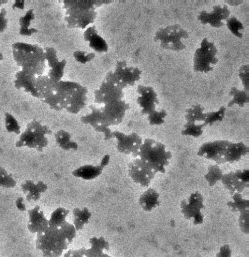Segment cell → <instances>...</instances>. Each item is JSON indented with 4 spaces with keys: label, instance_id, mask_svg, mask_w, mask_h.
<instances>
[{
    "label": "cell",
    "instance_id": "obj_6",
    "mask_svg": "<svg viewBox=\"0 0 249 257\" xmlns=\"http://www.w3.org/2000/svg\"><path fill=\"white\" fill-rule=\"evenodd\" d=\"M188 32L179 24L168 25L159 29L153 40L163 49L179 52L186 48L182 39L189 38Z\"/></svg>",
    "mask_w": 249,
    "mask_h": 257
},
{
    "label": "cell",
    "instance_id": "obj_25",
    "mask_svg": "<svg viewBox=\"0 0 249 257\" xmlns=\"http://www.w3.org/2000/svg\"><path fill=\"white\" fill-rule=\"evenodd\" d=\"M84 39L89 42L90 48L98 52H105L108 46L105 40L99 34L94 26L90 27L85 32Z\"/></svg>",
    "mask_w": 249,
    "mask_h": 257
},
{
    "label": "cell",
    "instance_id": "obj_10",
    "mask_svg": "<svg viewBox=\"0 0 249 257\" xmlns=\"http://www.w3.org/2000/svg\"><path fill=\"white\" fill-rule=\"evenodd\" d=\"M203 197L198 192L191 193L180 203L181 211L184 217L192 221L194 225L201 224L204 221L202 210L205 208Z\"/></svg>",
    "mask_w": 249,
    "mask_h": 257
},
{
    "label": "cell",
    "instance_id": "obj_32",
    "mask_svg": "<svg viewBox=\"0 0 249 257\" xmlns=\"http://www.w3.org/2000/svg\"><path fill=\"white\" fill-rule=\"evenodd\" d=\"M227 205L233 211L241 212L248 209L249 200L243 198L240 193H235L231 195Z\"/></svg>",
    "mask_w": 249,
    "mask_h": 257
},
{
    "label": "cell",
    "instance_id": "obj_34",
    "mask_svg": "<svg viewBox=\"0 0 249 257\" xmlns=\"http://www.w3.org/2000/svg\"><path fill=\"white\" fill-rule=\"evenodd\" d=\"M223 175L222 171L218 165H211L209 166L208 172L204 175V177L208 185L212 187L221 181Z\"/></svg>",
    "mask_w": 249,
    "mask_h": 257
},
{
    "label": "cell",
    "instance_id": "obj_1",
    "mask_svg": "<svg viewBox=\"0 0 249 257\" xmlns=\"http://www.w3.org/2000/svg\"><path fill=\"white\" fill-rule=\"evenodd\" d=\"M14 61L21 70L35 77L48 71L44 49L37 44L16 42L12 45Z\"/></svg>",
    "mask_w": 249,
    "mask_h": 257
},
{
    "label": "cell",
    "instance_id": "obj_3",
    "mask_svg": "<svg viewBox=\"0 0 249 257\" xmlns=\"http://www.w3.org/2000/svg\"><path fill=\"white\" fill-rule=\"evenodd\" d=\"M137 157L147 164L157 173H164L172 154L162 143L147 138L143 141Z\"/></svg>",
    "mask_w": 249,
    "mask_h": 257
},
{
    "label": "cell",
    "instance_id": "obj_46",
    "mask_svg": "<svg viewBox=\"0 0 249 257\" xmlns=\"http://www.w3.org/2000/svg\"><path fill=\"white\" fill-rule=\"evenodd\" d=\"M95 55L94 53H88L86 52L76 51L74 53V57L78 62L85 64L92 60Z\"/></svg>",
    "mask_w": 249,
    "mask_h": 257
},
{
    "label": "cell",
    "instance_id": "obj_41",
    "mask_svg": "<svg viewBox=\"0 0 249 257\" xmlns=\"http://www.w3.org/2000/svg\"><path fill=\"white\" fill-rule=\"evenodd\" d=\"M167 116V112L164 109L159 110L156 109L148 114L147 119L151 125H159L165 121V118Z\"/></svg>",
    "mask_w": 249,
    "mask_h": 257
},
{
    "label": "cell",
    "instance_id": "obj_26",
    "mask_svg": "<svg viewBox=\"0 0 249 257\" xmlns=\"http://www.w3.org/2000/svg\"><path fill=\"white\" fill-rule=\"evenodd\" d=\"M159 194L155 189L149 188L139 198V203L142 209L149 212L160 205Z\"/></svg>",
    "mask_w": 249,
    "mask_h": 257
},
{
    "label": "cell",
    "instance_id": "obj_14",
    "mask_svg": "<svg viewBox=\"0 0 249 257\" xmlns=\"http://www.w3.org/2000/svg\"><path fill=\"white\" fill-rule=\"evenodd\" d=\"M129 107V104L122 99L103 104L100 109L105 120L110 126L120 123Z\"/></svg>",
    "mask_w": 249,
    "mask_h": 257
},
{
    "label": "cell",
    "instance_id": "obj_23",
    "mask_svg": "<svg viewBox=\"0 0 249 257\" xmlns=\"http://www.w3.org/2000/svg\"><path fill=\"white\" fill-rule=\"evenodd\" d=\"M248 147L242 142H230L223 157L224 163H232L239 161L248 153Z\"/></svg>",
    "mask_w": 249,
    "mask_h": 257
},
{
    "label": "cell",
    "instance_id": "obj_29",
    "mask_svg": "<svg viewBox=\"0 0 249 257\" xmlns=\"http://www.w3.org/2000/svg\"><path fill=\"white\" fill-rule=\"evenodd\" d=\"M54 137L57 145L65 151H75L78 149L77 144L71 140L70 134L65 130L57 131Z\"/></svg>",
    "mask_w": 249,
    "mask_h": 257
},
{
    "label": "cell",
    "instance_id": "obj_18",
    "mask_svg": "<svg viewBox=\"0 0 249 257\" xmlns=\"http://www.w3.org/2000/svg\"><path fill=\"white\" fill-rule=\"evenodd\" d=\"M137 92L139 94L137 102L141 108V113L148 115L154 111L159 100L154 89L151 86L139 85Z\"/></svg>",
    "mask_w": 249,
    "mask_h": 257
},
{
    "label": "cell",
    "instance_id": "obj_30",
    "mask_svg": "<svg viewBox=\"0 0 249 257\" xmlns=\"http://www.w3.org/2000/svg\"><path fill=\"white\" fill-rule=\"evenodd\" d=\"M204 110L205 108L201 104L193 105L186 110L185 119L190 122H203L206 118Z\"/></svg>",
    "mask_w": 249,
    "mask_h": 257
},
{
    "label": "cell",
    "instance_id": "obj_35",
    "mask_svg": "<svg viewBox=\"0 0 249 257\" xmlns=\"http://www.w3.org/2000/svg\"><path fill=\"white\" fill-rule=\"evenodd\" d=\"M205 125L203 123L187 122L184 125V128L181 131L182 136H191L197 138L201 136L203 133V127Z\"/></svg>",
    "mask_w": 249,
    "mask_h": 257
},
{
    "label": "cell",
    "instance_id": "obj_19",
    "mask_svg": "<svg viewBox=\"0 0 249 257\" xmlns=\"http://www.w3.org/2000/svg\"><path fill=\"white\" fill-rule=\"evenodd\" d=\"M28 214L29 219L27 228L31 233H41L48 227V219L46 218L39 206L36 205L28 210Z\"/></svg>",
    "mask_w": 249,
    "mask_h": 257
},
{
    "label": "cell",
    "instance_id": "obj_50",
    "mask_svg": "<svg viewBox=\"0 0 249 257\" xmlns=\"http://www.w3.org/2000/svg\"><path fill=\"white\" fill-rule=\"evenodd\" d=\"M16 205L20 211H25L26 210V206L24 202V198L22 197H19L17 199Z\"/></svg>",
    "mask_w": 249,
    "mask_h": 257
},
{
    "label": "cell",
    "instance_id": "obj_52",
    "mask_svg": "<svg viewBox=\"0 0 249 257\" xmlns=\"http://www.w3.org/2000/svg\"><path fill=\"white\" fill-rule=\"evenodd\" d=\"M100 257H111V256L104 253Z\"/></svg>",
    "mask_w": 249,
    "mask_h": 257
},
{
    "label": "cell",
    "instance_id": "obj_39",
    "mask_svg": "<svg viewBox=\"0 0 249 257\" xmlns=\"http://www.w3.org/2000/svg\"><path fill=\"white\" fill-rule=\"evenodd\" d=\"M16 184L17 182L12 174L0 166V187L12 188L15 187Z\"/></svg>",
    "mask_w": 249,
    "mask_h": 257
},
{
    "label": "cell",
    "instance_id": "obj_21",
    "mask_svg": "<svg viewBox=\"0 0 249 257\" xmlns=\"http://www.w3.org/2000/svg\"><path fill=\"white\" fill-rule=\"evenodd\" d=\"M21 187L26 200L29 202L39 200L41 194L48 189L47 185L42 181L35 182L28 179L21 184Z\"/></svg>",
    "mask_w": 249,
    "mask_h": 257
},
{
    "label": "cell",
    "instance_id": "obj_13",
    "mask_svg": "<svg viewBox=\"0 0 249 257\" xmlns=\"http://www.w3.org/2000/svg\"><path fill=\"white\" fill-rule=\"evenodd\" d=\"M229 142L228 140H220L204 143L198 149L197 155L213 161L218 165L224 164L223 157Z\"/></svg>",
    "mask_w": 249,
    "mask_h": 257
},
{
    "label": "cell",
    "instance_id": "obj_45",
    "mask_svg": "<svg viewBox=\"0 0 249 257\" xmlns=\"http://www.w3.org/2000/svg\"><path fill=\"white\" fill-rule=\"evenodd\" d=\"M248 221H249V210H246L240 212L238 218V224L241 231L245 233L248 234Z\"/></svg>",
    "mask_w": 249,
    "mask_h": 257
},
{
    "label": "cell",
    "instance_id": "obj_15",
    "mask_svg": "<svg viewBox=\"0 0 249 257\" xmlns=\"http://www.w3.org/2000/svg\"><path fill=\"white\" fill-rule=\"evenodd\" d=\"M90 109L89 113L81 117V121L92 126L96 132L103 134L106 140L113 138V131L105 120L100 107L90 105Z\"/></svg>",
    "mask_w": 249,
    "mask_h": 257
},
{
    "label": "cell",
    "instance_id": "obj_12",
    "mask_svg": "<svg viewBox=\"0 0 249 257\" xmlns=\"http://www.w3.org/2000/svg\"><path fill=\"white\" fill-rule=\"evenodd\" d=\"M113 138L116 139V148L121 153L138 157L140 146L143 142L142 138L136 133L126 134L118 131L112 132Z\"/></svg>",
    "mask_w": 249,
    "mask_h": 257
},
{
    "label": "cell",
    "instance_id": "obj_17",
    "mask_svg": "<svg viewBox=\"0 0 249 257\" xmlns=\"http://www.w3.org/2000/svg\"><path fill=\"white\" fill-rule=\"evenodd\" d=\"M123 89L104 79L98 89L94 91V101L105 104L123 99Z\"/></svg>",
    "mask_w": 249,
    "mask_h": 257
},
{
    "label": "cell",
    "instance_id": "obj_11",
    "mask_svg": "<svg viewBox=\"0 0 249 257\" xmlns=\"http://www.w3.org/2000/svg\"><path fill=\"white\" fill-rule=\"evenodd\" d=\"M128 172L132 180L143 187H148L157 173L138 157L129 164Z\"/></svg>",
    "mask_w": 249,
    "mask_h": 257
},
{
    "label": "cell",
    "instance_id": "obj_31",
    "mask_svg": "<svg viewBox=\"0 0 249 257\" xmlns=\"http://www.w3.org/2000/svg\"><path fill=\"white\" fill-rule=\"evenodd\" d=\"M232 96V99L228 102V107H231L234 104H237L240 107H243L245 104L248 102V92L243 90H239L235 87H232L229 93Z\"/></svg>",
    "mask_w": 249,
    "mask_h": 257
},
{
    "label": "cell",
    "instance_id": "obj_44",
    "mask_svg": "<svg viewBox=\"0 0 249 257\" xmlns=\"http://www.w3.org/2000/svg\"><path fill=\"white\" fill-rule=\"evenodd\" d=\"M238 76L241 81L244 90L248 92L249 89V67L248 65H242L239 70Z\"/></svg>",
    "mask_w": 249,
    "mask_h": 257
},
{
    "label": "cell",
    "instance_id": "obj_51",
    "mask_svg": "<svg viewBox=\"0 0 249 257\" xmlns=\"http://www.w3.org/2000/svg\"><path fill=\"white\" fill-rule=\"evenodd\" d=\"M3 59H4V56H3V54L0 52V63Z\"/></svg>",
    "mask_w": 249,
    "mask_h": 257
},
{
    "label": "cell",
    "instance_id": "obj_5",
    "mask_svg": "<svg viewBox=\"0 0 249 257\" xmlns=\"http://www.w3.org/2000/svg\"><path fill=\"white\" fill-rule=\"evenodd\" d=\"M51 133L48 126L34 119L28 123L25 130L16 142L15 146L17 148L26 147L42 152L48 144L47 136Z\"/></svg>",
    "mask_w": 249,
    "mask_h": 257
},
{
    "label": "cell",
    "instance_id": "obj_22",
    "mask_svg": "<svg viewBox=\"0 0 249 257\" xmlns=\"http://www.w3.org/2000/svg\"><path fill=\"white\" fill-rule=\"evenodd\" d=\"M87 88L80 85L71 96L65 109L72 114H77L87 104Z\"/></svg>",
    "mask_w": 249,
    "mask_h": 257
},
{
    "label": "cell",
    "instance_id": "obj_49",
    "mask_svg": "<svg viewBox=\"0 0 249 257\" xmlns=\"http://www.w3.org/2000/svg\"><path fill=\"white\" fill-rule=\"evenodd\" d=\"M231 250L228 244L221 246L215 257H232Z\"/></svg>",
    "mask_w": 249,
    "mask_h": 257
},
{
    "label": "cell",
    "instance_id": "obj_48",
    "mask_svg": "<svg viewBox=\"0 0 249 257\" xmlns=\"http://www.w3.org/2000/svg\"><path fill=\"white\" fill-rule=\"evenodd\" d=\"M7 11L5 8H0V33L4 32L8 25V20L6 18Z\"/></svg>",
    "mask_w": 249,
    "mask_h": 257
},
{
    "label": "cell",
    "instance_id": "obj_9",
    "mask_svg": "<svg viewBox=\"0 0 249 257\" xmlns=\"http://www.w3.org/2000/svg\"><path fill=\"white\" fill-rule=\"evenodd\" d=\"M141 71L138 68L128 66L125 61H118L115 69L106 74L105 79L122 89L133 85L140 79Z\"/></svg>",
    "mask_w": 249,
    "mask_h": 257
},
{
    "label": "cell",
    "instance_id": "obj_4",
    "mask_svg": "<svg viewBox=\"0 0 249 257\" xmlns=\"http://www.w3.org/2000/svg\"><path fill=\"white\" fill-rule=\"evenodd\" d=\"M36 247L44 257H59L70 243L59 227H48L37 234Z\"/></svg>",
    "mask_w": 249,
    "mask_h": 257
},
{
    "label": "cell",
    "instance_id": "obj_33",
    "mask_svg": "<svg viewBox=\"0 0 249 257\" xmlns=\"http://www.w3.org/2000/svg\"><path fill=\"white\" fill-rule=\"evenodd\" d=\"M69 212V210L64 207H58L53 211L48 219L49 226L59 227L65 223Z\"/></svg>",
    "mask_w": 249,
    "mask_h": 257
},
{
    "label": "cell",
    "instance_id": "obj_37",
    "mask_svg": "<svg viewBox=\"0 0 249 257\" xmlns=\"http://www.w3.org/2000/svg\"><path fill=\"white\" fill-rule=\"evenodd\" d=\"M225 111L226 108L222 106L217 111L206 112V118L203 123L206 126L211 125L216 122L222 121L224 117Z\"/></svg>",
    "mask_w": 249,
    "mask_h": 257
},
{
    "label": "cell",
    "instance_id": "obj_16",
    "mask_svg": "<svg viewBox=\"0 0 249 257\" xmlns=\"http://www.w3.org/2000/svg\"><path fill=\"white\" fill-rule=\"evenodd\" d=\"M230 14L226 5H217L214 6L210 12H200L197 19L203 25L208 24L212 27L219 28L224 25V21L229 17Z\"/></svg>",
    "mask_w": 249,
    "mask_h": 257
},
{
    "label": "cell",
    "instance_id": "obj_40",
    "mask_svg": "<svg viewBox=\"0 0 249 257\" xmlns=\"http://www.w3.org/2000/svg\"><path fill=\"white\" fill-rule=\"evenodd\" d=\"M5 123L7 131L10 133L16 135L21 134V126L16 118L11 113L6 112L5 114Z\"/></svg>",
    "mask_w": 249,
    "mask_h": 257
},
{
    "label": "cell",
    "instance_id": "obj_7",
    "mask_svg": "<svg viewBox=\"0 0 249 257\" xmlns=\"http://www.w3.org/2000/svg\"><path fill=\"white\" fill-rule=\"evenodd\" d=\"M80 85L75 82L61 80L54 85L50 93L42 101L52 109H65L71 96Z\"/></svg>",
    "mask_w": 249,
    "mask_h": 257
},
{
    "label": "cell",
    "instance_id": "obj_47",
    "mask_svg": "<svg viewBox=\"0 0 249 257\" xmlns=\"http://www.w3.org/2000/svg\"><path fill=\"white\" fill-rule=\"evenodd\" d=\"M86 248L84 247L74 250H69L66 252L64 257H87Z\"/></svg>",
    "mask_w": 249,
    "mask_h": 257
},
{
    "label": "cell",
    "instance_id": "obj_20",
    "mask_svg": "<svg viewBox=\"0 0 249 257\" xmlns=\"http://www.w3.org/2000/svg\"><path fill=\"white\" fill-rule=\"evenodd\" d=\"M110 156L106 155L103 158L99 165H86L75 169L72 172V175L77 178L89 180L96 178L100 175L103 171L109 162Z\"/></svg>",
    "mask_w": 249,
    "mask_h": 257
},
{
    "label": "cell",
    "instance_id": "obj_2",
    "mask_svg": "<svg viewBox=\"0 0 249 257\" xmlns=\"http://www.w3.org/2000/svg\"><path fill=\"white\" fill-rule=\"evenodd\" d=\"M107 1H65V21L69 28L84 29L93 23L97 16L96 9Z\"/></svg>",
    "mask_w": 249,
    "mask_h": 257
},
{
    "label": "cell",
    "instance_id": "obj_36",
    "mask_svg": "<svg viewBox=\"0 0 249 257\" xmlns=\"http://www.w3.org/2000/svg\"><path fill=\"white\" fill-rule=\"evenodd\" d=\"M34 18L32 10L27 11L26 15L20 19V33L22 35L29 36L37 31L34 29H30L31 21Z\"/></svg>",
    "mask_w": 249,
    "mask_h": 257
},
{
    "label": "cell",
    "instance_id": "obj_42",
    "mask_svg": "<svg viewBox=\"0 0 249 257\" xmlns=\"http://www.w3.org/2000/svg\"><path fill=\"white\" fill-rule=\"evenodd\" d=\"M59 227L60 228L66 238L70 243L76 235V230L73 224L66 221Z\"/></svg>",
    "mask_w": 249,
    "mask_h": 257
},
{
    "label": "cell",
    "instance_id": "obj_27",
    "mask_svg": "<svg viewBox=\"0 0 249 257\" xmlns=\"http://www.w3.org/2000/svg\"><path fill=\"white\" fill-rule=\"evenodd\" d=\"M35 76L23 70L17 72L14 78L15 87L22 91L31 95Z\"/></svg>",
    "mask_w": 249,
    "mask_h": 257
},
{
    "label": "cell",
    "instance_id": "obj_38",
    "mask_svg": "<svg viewBox=\"0 0 249 257\" xmlns=\"http://www.w3.org/2000/svg\"><path fill=\"white\" fill-rule=\"evenodd\" d=\"M226 26L229 31L236 37L241 38L243 36L242 31L243 30L242 23L234 16L229 17L226 21Z\"/></svg>",
    "mask_w": 249,
    "mask_h": 257
},
{
    "label": "cell",
    "instance_id": "obj_43",
    "mask_svg": "<svg viewBox=\"0 0 249 257\" xmlns=\"http://www.w3.org/2000/svg\"><path fill=\"white\" fill-rule=\"evenodd\" d=\"M89 242L91 244V247L94 248L98 249L103 251L104 250L109 249V243L103 237H93L90 239Z\"/></svg>",
    "mask_w": 249,
    "mask_h": 257
},
{
    "label": "cell",
    "instance_id": "obj_24",
    "mask_svg": "<svg viewBox=\"0 0 249 257\" xmlns=\"http://www.w3.org/2000/svg\"><path fill=\"white\" fill-rule=\"evenodd\" d=\"M221 182L231 195L235 193H240L249 187V184L241 180L233 171L223 174Z\"/></svg>",
    "mask_w": 249,
    "mask_h": 257
},
{
    "label": "cell",
    "instance_id": "obj_28",
    "mask_svg": "<svg viewBox=\"0 0 249 257\" xmlns=\"http://www.w3.org/2000/svg\"><path fill=\"white\" fill-rule=\"evenodd\" d=\"M73 224L76 231L83 229L89 221L92 213L87 207L75 208L72 210Z\"/></svg>",
    "mask_w": 249,
    "mask_h": 257
},
{
    "label": "cell",
    "instance_id": "obj_8",
    "mask_svg": "<svg viewBox=\"0 0 249 257\" xmlns=\"http://www.w3.org/2000/svg\"><path fill=\"white\" fill-rule=\"evenodd\" d=\"M217 49L213 42H210L207 38H204L200 46L194 53L193 59V69L195 72L207 73L212 71L214 66L218 62L216 57Z\"/></svg>",
    "mask_w": 249,
    "mask_h": 257
}]
</instances>
